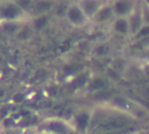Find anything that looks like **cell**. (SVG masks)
Returning <instances> with one entry per match:
<instances>
[{
  "label": "cell",
  "instance_id": "obj_8",
  "mask_svg": "<svg viewBox=\"0 0 149 134\" xmlns=\"http://www.w3.org/2000/svg\"><path fill=\"white\" fill-rule=\"evenodd\" d=\"M74 121H75V126L79 130L85 131L89 126L90 116L86 112H81V113H79L78 115H76Z\"/></svg>",
  "mask_w": 149,
  "mask_h": 134
},
{
  "label": "cell",
  "instance_id": "obj_14",
  "mask_svg": "<svg viewBox=\"0 0 149 134\" xmlns=\"http://www.w3.org/2000/svg\"><path fill=\"white\" fill-rule=\"evenodd\" d=\"M50 128L53 129L57 133H65L66 132V127L64 126V125L60 124L59 122H54L50 125Z\"/></svg>",
  "mask_w": 149,
  "mask_h": 134
},
{
  "label": "cell",
  "instance_id": "obj_1",
  "mask_svg": "<svg viewBox=\"0 0 149 134\" xmlns=\"http://www.w3.org/2000/svg\"><path fill=\"white\" fill-rule=\"evenodd\" d=\"M26 10L23 9L15 0L3 3L0 10L2 22L21 21L25 17Z\"/></svg>",
  "mask_w": 149,
  "mask_h": 134
},
{
  "label": "cell",
  "instance_id": "obj_16",
  "mask_svg": "<svg viewBox=\"0 0 149 134\" xmlns=\"http://www.w3.org/2000/svg\"><path fill=\"white\" fill-rule=\"evenodd\" d=\"M142 1H143V3H144V4L149 6V0H142Z\"/></svg>",
  "mask_w": 149,
  "mask_h": 134
},
{
  "label": "cell",
  "instance_id": "obj_5",
  "mask_svg": "<svg viewBox=\"0 0 149 134\" xmlns=\"http://www.w3.org/2000/svg\"><path fill=\"white\" fill-rule=\"evenodd\" d=\"M128 23H129V28H130V35L134 37L135 34L140 31V29L143 26L144 21L141 14V10L135 9L128 17Z\"/></svg>",
  "mask_w": 149,
  "mask_h": 134
},
{
  "label": "cell",
  "instance_id": "obj_4",
  "mask_svg": "<svg viewBox=\"0 0 149 134\" xmlns=\"http://www.w3.org/2000/svg\"><path fill=\"white\" fill-rule=\"evenodd\" d=\"M78 2L91 20L94 18L98 11L105 4L103 0H78Z\"/></svg>",
  "mask_w": 149,
  "mask_h": 134
},
{
  "label": "cell",
  "instance_id": "obj_10",
  "mask_svg": "<svg viewBox=\"0 0 149 134\" xmlns=\"http://www.w3.org/2000/svg\"><path fill=\"white\" fill-rule=\"evenodd\" d=\"M48 23V18L45 15H41L33 21V26L36 30H41Z\"/></svg>",
  "mask_w": 149,
  "mask_h": 134
},
{
  "label": "cell",
  "instance_id": "obj_6",
  "mask_svg": "<svg viewBox=\"0 0 149 134\" xmlns=\"http://www.w3.org/2000/svg\"><path fill=\"white\" fill-rule=\"evenodd\" d=\"M112 28L118 35H130V28L127 17H115V19L113 22Z\"/></svg>",
  "mask_w": 149,
  "mask_h": 134
},
{
  "label": "cell",
  "instance_id": "obj_9",
  "mask_svg": "<svg viewBox=\"0 0 149 134\" xmlns=\"http://www.w3.org/2000/svg\"><path fill=\"white\" fill-rule=\"evenodd\" d=\"M20 21H8L3 22V30L6 33H13L18 29V24Z\"/></svg>",
  "mask_w": 149,
  "mask_h": 134
},
{
  "label": "cell",
  "instance_id": "obj_7",
  "mask_svg": "<svg viewBox=\"0 0 149 134\" xmlns=\"http://www.w3.org/2000/svg\"><path fill=\"white\" fill-rule=\"evenodd\" d=\"M113 17L115 16L113 10L112 4L107 3L101 7V9L98 11V13L93 20H95L98 23H107L109 20H111Z\"/></svg>",
  "mask_w": 149,
  "mask_h": 134
},
{
  "label": "cell",
  "instance_id": "obj_13",
  "mask_svg": "<svg viewBox=\"0 0 149 134\" xmlns=\"http://www.w3.org/2000/svg\"><path fill=\"white\" fill-rule=\"evenodd\" d=\"M141 14H142L144 24H149V6L143 3V5L141 7Z\"/></svg>",
  "mask_w": 149,
  "mask_h": 134
},
{
  "label": "cell",
  "instance_id": "obj_2",
  "mask_svg": "<svg viewBox=\"0 0 149 134\" xmlns=\"http://www.w3.org/2000/svg\"><path fill=\"white\" fill-rule=\"evenodd\" d=\"M65 17L67 21L74 26H85L91 19L86 16L79 2L71 3L65 11Z\"/></svg>",
  "mask_w": 149,
  "mask_h": 134
},
{
  "label": "cell",
  "instance_id": "obj_17",
  "mask_svg": "<svg viewBox=\"0 0 149 134\" xmlns=\"http://www.w3.org/2000/svg\"><path fill=\"white\" fill-rule=\"evenodd\" d=\"M148 58H149V51H148Z\"/></svg>",
  "mask_w": 149,
  "mask_h": 134
},
{
  "label": "cell",
  "instance_id": "obj_11",
  "mask_svg": "<svg viewBox=\"0 0 149 134\" xmlns=\"http://www.w3.org/2000/svg\"><path fill=\"white\" fill-rule=\"evenodd\" d=\"M149 37V24H144L143 26L140 29V31L135 34L134 37L141 39V38H145Z\"/></svg>",
  "mask_w": 149,
  "mask_h": 134
},
{
  "label": "cell",
  "instance_id": "obj_15",
  "mask_svg": "<svg viewBox=\"0 0 149 134\" xmlns=\"http://www.w3.org/2000/svg\"><path fill=\"white\" fill-rule=\"evenodd\" d=\"M107 52V48L104 45H100L97 49V53L99 55H103V54H106Z\"/></svg>",
  "mask_w": 149,
  "mask_h": 134
},
{
  "label": "cell",
  "instance_id": "obj_3",
  "mask_svg": "<svg viewBox=\"0 0 149 134\" xmlns=\"http://www.w3.org/2000/svg\"><path fill=\"white\" fill-rule=\"evenodd\" d=\"M111 4L115 17H128L136 9L134 0H114Z\"/></svg>",
  "mask_w": 149,
  "mask_h": 134
},
{
  "label": "cell",
  "instance_id": "obj_12",
  "mask_svg": "<svg viewBox=\"0 0 149 134\" xmlns=\"http://www.w3.org/2000/svg\"><path fill=\"white\" fill-rule=\"evenodd\" d=\"M50 1L47 0H39L37 3H34V7L36 10H38V11H44L46 10L47 9L50 8Z\"/></svg>",
  "mask_w": 149,
  "mask_h": 134
}]
</instances>
